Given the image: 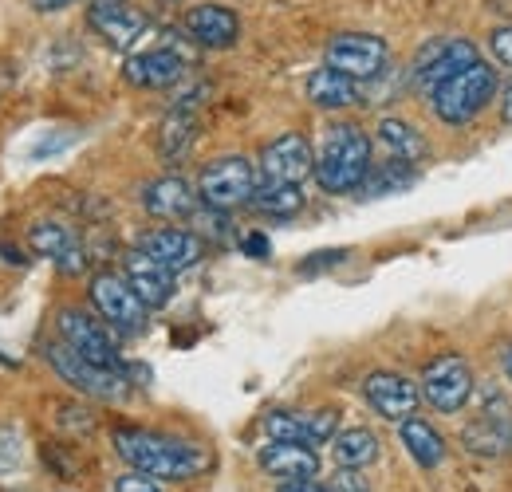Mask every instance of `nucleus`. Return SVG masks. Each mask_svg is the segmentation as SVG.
Instances as JSON below:
<instances>
[{"instance_id":"nucleus-17","label":"nucleus","mask_w":512,"mask_h":492,"mask_svg":"<svg viewBox=\"0 0 512 492\" xmlns=\"http://www.w3.org/2000/svg\"><path fill=\"white\" fill-rule=\"evenodd\" d=\"M123 75H127L130 87H142V91H170L182 75H186V60L170 48H150V52H138L123 63Z\"/></svg>"},{"instance_id":"nucleus-28","label":"nucleus","mask_w":512,"mask_h":492,"mask_svg":"<svg viewBox=\"0 0 512 492\" xmlns=\"http://www.w3.org/2000/svg\"><path fill=\"white\" fill-rule=\"evenodd\" d=\"M465 445H469L473 453H481V457H501V453L509 449V426H505V418H497V422H493V414L477 418V422L465 430Z\"/></svg>"},{"instance_id":"nucleus-14","label":"nucleus","mask_w":512,"mask_h":492,"mask_svg":"<svg viewBox=\"0 0 512 492\" xmlns=\"http://www.w3.org/2000/svg\"><path fill=\"white\" fill-rule=\"evenodd\" d=\"M186 36L201 48H213V52H225L241 40V16L225 4H193L182 20Z\"/></svg>"},{"instance_id":"nucleus-4","label":"nucleus","mask_w":512,"mask_h":492,"mask_svg":"<svg viewBox=\"0 0 512 492\" xmlns=\"http://www.w3.org/2000/svg\"><path fill=\"white\" fill-rule=\"evenodd\" d=\"M197 193L209 209L217 213H229V209H241L256 197V170L249 158L241 154H225L217 162H209L197 178Z\"/></svg>"},{"instance_id":"nucleus-35","label":"nucleus","mask_w":512,"mask_h":492,"mask_svg":"<svg viewBox=\"0 0 512 492\" xmlns=\"http://www.w3.org/2000/svg\"><path fill=\"white\" fill-rule=\"evenodd\" d=\"M245 252H249V256H268V237H264V233H249V237H245Z\"/></svg>"},{"instance_id":"nucleus-36","label":"nucleus","mask_w":512,"mask_h":492,"mask_svg":"<svg viewBox=\"0 0 512 492\" xmlns=\"http://www.w3.org/2000/svg\"><path fill=\"white\" fill-rule=\"evenodd\" d=\"M36 12H64V8H71L75 0H28Z\"/></svg>"},{"instance_id":"nucleus-16","label":"nucleus","mask_w":512,"mask_h":492,"mask_svg":"<svg viewBox=\"0 0 512 492\" xmlns=\"http://www.w3.org/2000/svg\"><path fill=\"white\" fill-rule=\"evenodd\" d=\"M256 465L276 481H312L320 473V457L304 441H268L256 453Z\"/></svg>"},{"instance_id":"nucleus-2","label":"nucleus","mask_w":512,"mask_h":492,"mask_svg":"<svg viewBox=\"0 0 512 492\" xmlns=\"http://www.w3.org/2000/svg\"><path fill=\"white\" fill-rule=\"evenodd\" d=\"M371 138L355 123H335L316 154V182L323 193H351L371 174Z\"/></svg>"},{"instance_id":"nucleus-11","label":"nucleus","mask_w":512,"mask_h":492,"mask_svg":"<svg viewBox=\"0 0 512 492\" xmlns=\"http://www.w3.org/2000/svg\"><path fill=\"white\" fill-rule=\"evenodd\" d=\"M477 60L481 56H477L473 40H434L430 48H422V56L414 63V83H418V91L434 95L446 79L461 75L465 67H473Z\"/></svg>"},{"instance_id":"nucleus-32","label":"nucleus","mask_w":512,"mask_h":492,"mask_svg":"<svg viewBox=\"0 0 512 492\" xmlns=\"http://www.w3.org/2000/svg\"><path fill=\"white\" fill-rule=\"evenodd\" d=\"M115 492H162V489H158V481L146 477V473H127V477L115 481Z\"/></svg>"},{"instance_id":"nucleus-39","label":"nucleus","mask_w":512,"mask_h":492,"mask_svg":"<svg viewBox=\"0 0 512 492\" xmlns=\"http://www.w3.org/2000/svg\"><path fill=\"white\" fill-rule=\"evenodd\" d=\"M505 370H509V378H512V347H509V355H505Z\"/></svg>"},{"instance_id":"nucleus-20","label":"nucleus","mask_w":512,"mask_h":492,"mask_svg":"<svg viewBox=\"0 0 512 492\" xmlns=\"http://www.w3.org/2000/svg\"><path fill=\"white\" fill-rule=\"evenodd\" d=\"M127 280L146 308H162L174 296V272L166 264H158L154 256H146L142 248H134L127 256Z\"/></svg>"},{"instance_id":"nucleus-31","label":"nucleus","mask_w":512,"mask_h":492,"mask_svg":"<svg viewBox=\"0 0 512 492\" xmlns=\"http://www.w3.org/2000/svg\"><path fill=\"white\" fill-rule=\"evenodd\" d=\"M331 492H371V485H367V477L359 469H343L339 465V473L331 477Z\"/></svg>"},{"instance_id":"nucleus-26","label":"nucleus","mask_w":512,"mask_h":492,"mask_svg":"<svg viewBox=\"0 0 512 492\" xmlns=\"http://www.w3.org/2000/svg\"><path fill=\"white\" fill-rule=\"evenodd\" d=\"M193 142V111L190 107H174L166 115V123L158 130V150L166 162H182V154L190 150Z\"/></svg>"},{"instance_id":"nucleus-19","label":"nucleus","mask_w":512,"mask_h":492,"mask_svg":"<svg viewBox=\"0 0 512 492\" xmlns=\"http://www.w3.org/2000/svg\"><path fill=\"white\" fill-rule=\"evenodd\" d=\"M28 245L44 260H52L60 272H83V248L75 241V233L60 221H36L28 229Z\"/></svg>"},{"instance_id":"nucleus-1","label":"nucleus","mask_w":512,"mask_h":492,"mask_svg":"<svg viewBox=\"0 0 512 492\" xmlns=\"http://www.w3.org/2000/svg\"><path fill=\"white\" fill-rule=\"evenodd\" d=\"M115 449L134 473H146L154 481H193L209 469V453L201 445L166 437L150 430H115Z\"/></svg>"},{"instance_id":"nucleus-5","label":"nucleus","mask_w":512,"mask_h":492,"mask_svg":"<svg viewBox=\"0 0 512 492\" xmlns=\"http://www.w3.org/2000/svg\"><path fill=\"white\" fill-rule=\"evenodd\" d=\"M48 363L52 370L64 378L67 386H75L79 394H87V398H99V402H119L123 394H127V378H123V370H111V367H99V363H91V359H83L75 347H67L64 339L60 343H48Z\"/></svg>"},{"instance_id":"nucleus-29","label":"nucleus","mask_w":512,"mask_h":492,"mask_svg":"<svg viewBox=\"0 0 512 492\" xmlns=\"http://www.w3.org/2000/svg\"><path fill=\"white\" fill-rule=\"evenodd\" d=\"M414 166H406V162H390L386 158V166H371V174H367V182L359 185V189H367L371 197H379V193H394V189H406V185H414Z\"/></svg>"},{"instance_id":"nucleus-27","label":"nucleus","mask_w":512,"mask_h":492,"mask_svg":"<svg viewBox=\"0 0 512 492\" xmlns=\"http://www.w3.org/2000/svg\"><path fill=\"white\" fill-rule=\"evenodd\" d=\"M253 205L268 217H292L304 209V189L300 185H276V182H260L256 185Z\"/></svg>"},{"instance_id":"nucleus-23","label":"nucleus","mask_w":512,"mask_h":492,"mask_svg":"<svg viewBox=\"0 0 512 492\" xmlns=\"http://www.w3.org/2000/svg\"><path fill=\"white\" fill-rule=\"evenodd\" d=\"M379 146L386 150L390 162H406V166H418L430 154L426 138L406 123V119H383L379 123Z\"/></svg>"},{"instance_id":"nucleus-13","label":"nucleus","mask_w":512,"mask_h":492,"mask_svg":"<svg viewBox=\"0 0 512 492\" xmlns=\"http://www.w3.org/2000/svg\"><path fill=\"white\" fill-rule=\"evenodd\" d=\"M363 398L371 402L375 414H383L386 422H406V418H414L422 394L410 378H402L394 370H375V374L363 378Z\"/></svg>"},{"instance_id":"nucleus-3","label":"nucleus","mask_w":512,"mask_h":492,"mask_svg":"<svg viewBox=\"0 0 512 492\" xmlns=\"http://www.w3.org/2000/svg\"><path fill=\"white\" fill-rule=\"evenodd\" d=\"M493 95H497V71L477 60L434 91V115L449 126H465L489 107Z\"/></svg>"},{"instance_id":"nucleus-10","label":"nucleus","mask_w":512,"mask_h":492,"mask_svg":"<svg viewBox=\"0 0 512 492\" xmlns=\"http://www.w3.org/2000/svg\"><path fill=\"white\" fill-rule=\"evenodd\" d=\"M312 174H316V154L304 134H280L260 154V182L304 185Z\"/></svg>"},{"instance_id":"nucleus-33","label":"nucleus","mask_w":512,"mask_h":492,"mask_svg":"<svg viewBox=\"0 0 512 492\" xmlns=\"http://www.w3.org/2000/svg\"><path fill=\"white\" fill-rule=\"evenodd\" d=\"M489 44H493V56L505 63V67H512V24L497 28V32L489 36Z\"/></svg>"},{"instance_id":"nucleus-25","label":"nucleus","mask_w":512,"mask_h":492,"mask_svg":"<svg viewBox=\"0 0 512 492\" xmlns=\"http://www.w3.org/2000/svg\"><path fill=\"white\" fill-rule=\"evenodd\" d=\"M331 449L343 469H367L379 457V437L359 426V430H343L339 437H331Z\"/></svg>"},{"instance_id":"nucleus-24","label":"nucleus","mask_w":512,"mask_h":492,"mask_svg":"<svg viewBox=\"0 0 512 492\" xmlns=\"http://www.w3.org/2000/svg\"><path fill=\"white\" fill-rule=\"evenodd\" d=\"M402 445H406V453H410L422 469H438V465L446 461V441H442V433L434 430L430 422H422V418H406V422H402Z\"/></svg>"},{"instance_id":"nucleus-6","label":"nucleus","mask_w":512,"mask_h":492,"mask_svg":"<svg viewBox=\"0 0 512 492\" xmlns=\"http://www.w3.org/2000/svg\"><path fill=\"white\" fill-rule=\"evenodd\" d=\"M386 60H390V48H386L383 36H371V32H339L327 40V52H323V63L351 75L355 83H371L386 71Z\"/></svg>"},{"instance_id":"nucleus-38","label":"nucleus","mask_w":512,"mask_h":492,"mask_svg":"<svg viewBox=\"0 0 512 492\" xmlns=\"http://www.w3.org/2000/svg\"><path fill=\"white\" fill-rule=\"evenodd\" d=\"M501 119H505V123L512 126V87L505 91V103H501Z\"/></svg>"},{"instance_id":"nucleus-37","label":"nucleus","mask_w":512,"mask_h":492,"mask_svg":"<svg viewBox=\"0 0 512 492\" xmlns=\"http://www.w3.org/2000/svg\"><path fill=\"white\" fill-rule=\"evenodd\" d=\"M276 492H327V489H320L316 481H284Z\"/></svg>"},{"instance_id":"nucleus-15","label":"nucleus","mask_w":512,"mask_h":492,"mask_svg":"<svg viewBox=\"0 0 512 492\" xmlns=\"http://www.w3.org/2000/svg\"><path fill=\"white\" fill-rule=\"evenodd\" d=\"M339 430V410H316V414H296V410H272L264 414V433L272 441H304L320 445L331 441Z\"/></svg>"},{"instance_id":"nucleus-30","label":"nucleus","mask_w":512,"mask_h":492,"mask_svg":"<svg viewBox=\"0 0 512 492\" xmlns=\"http://www.w3.org/2000/svg\"><path fill=\"white\" fill-rule=\"evenodd\" d=\"M20 465V437L12 430H0V477Z\"/></svg>"},{"instance_id":"nucleus-18","label":"nucleus","mask_w":512,"mask_h":492,"mask_svg":"<svg viewBox=\"0 0 512 492\" xmlns=\"http://www.w3.org/2000/svg\"><path fill=\"white\" fill-rule=\"evenodd\" d=\"M138 248L146 252V256H154L158 264H166L170 272H186L193 268L201 256H205V241L190 233V229H174V225H166V229H154V233H146Z\"/></svg>"},{"instance_id":"nucleus-12","label":"nucleus","mask_w":512,"mask_h":492,"mask_svg":"<svg viewBox=\"0 0 512 492\" xmlns=\"http://www.w3.org/2000/svg\"><path fill=\"white\" fill-rule=\"evenodd\" d=\"M87 24L111 44V48H130L146 36L150 20L146 12H138L130 0H91L87 8Z\"/></svg>"},{"instance_id":"nucleus-34","label":"nucleus","mask_w":512,"mask_h":492,"mask_svg":"<svg viewBox=\"0 0 512 492\" xmlns=\"http://www.w3.org/2000/svg\"><path fill=\"white\" fill-rule=\"evenodd\" d=\"M339 260H343V252L335 248V252H323V256H316V260H304L300 272H312V268H323V264H339Z\"/></svg>"},{"instance_id":"nucleus-7","label":"nucleus","mask_w":512,"mask_h":492,"mask_svg":"<svg viewBox=\"0 0 512 492\" xmlns=\"http://www.w3.org/2000/svg\"><path fill=\"white\" fill-rule=\"evenodd\" d=\"M91 304L95 311L107 319V327H115V331H123V335H142L146 331V304H142V296L130 288L127 276H115V272H99L95 280H91Z\"/></svg>"},{"instance_id":"nucleus-9","label":"nucleus","mask_w":512,"mask_h":492,"mask_svg":"<svg viewBox=\"0 0 512 492\" xmlns=\"http://www.w3.org/2000/svg\"><path fill=\"white\" fill-rule=\"evenodd\" d=\"M469 394H473V367L461 355H442L422 370V398L430 402V410L457 414L465 410Z\"/></svg>"},{"instance_id":"nucleus-21","label":"nucleus","mask_w":512,"mask_h":492,"mask_svg":"<svg viewBox=\"0 0 512 492\" xmlns=\"http://www.w3.org/2000/svg\"><path fill=\"white\" fill-rule=\"evenodd\" d=\"M197 197H201V193H197L186 178H178V174H166V178L150 182L146 185V193H142L146 213H150V217H162V221H182V217H193Z\"/></svg>"},{"instance_id":"nucleus-22","label":"nucleus","mask_w":512,"mask_h":492,"mask_svg":"<svg viewBox=\"0 0 512 492\" xmlns=\"http://www.w3.org/2000/svg\"><path fill=\"white\" fill-rule=\"evenodd\" d=\"M304 95H308L320 111H347V107L359 103V83H355L351 75H343V71H335V67L323 63V67H316V71L308 75Z\"/></svg>"},{"instance_id":"nucleus-8","label":"nucleus","mask_w":512,"mask_h":492,"mask_svg":"<svg viewBox=\"0 0 512 492\" xmlns=\"http://www.w3.org/2000/svg\"><path fill=\"white\" fill-rule=\"evenodd\" d=\"M56 331H60V339L67 347H75L83 359H91L99 367L123 370L119 347H115V339L107 331V319H95V315H87L79 308H64L56 315Z\"/></svg>"}]
</instances>
